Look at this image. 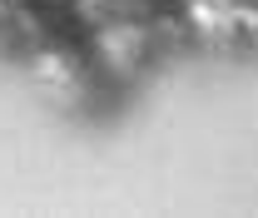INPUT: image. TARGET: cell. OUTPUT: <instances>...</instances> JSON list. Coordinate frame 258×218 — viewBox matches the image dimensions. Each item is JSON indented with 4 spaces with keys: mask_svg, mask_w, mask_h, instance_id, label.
I'll return each instance as SVG.
<instances>
[{
    "mask_svg": "<svg viewBox=\"0 0 258 218\" xmlns=\"http://www.w3.org/2000/svg\"><path fill=\"white\" fill-rule=\"evenodd\" d=\"M189 25L209 45H253L258 5L253 0H189Z\"/></svg>",
    "mask_w": 258,
    "mask_h": 218,
    "instance_id": "obj_1",
    "label": "cell"
},
{
    "mask_svg": "<svg viewBox=\"0 0 258 218\" xmlns=\"http://www.w3.org/2000/svg\"><path fill=\"white\" fill-rule=\"evenodd\" d=\"M30 75L55 94V104H64V109H75V104L90 99V75H85V64L75 60V55H64V50H45V55L30 64Z\"/></svg>",
    "mask_w": 258,
    "mask_h": 218,
    "instance_id": "obj_2",
    "label": "cell"
},
{
    "mask_svg": "<svg viewBox=\"0 0 258 218\" xmlns=\"http://www.w3.org/2000/svg\"><path fill=\"white\" fill-rule=\"evenodd\" d=\"M99 55H104V64H109L114 75H134V69L144 64V55H149V30L119 20V25L99 30Z\"/></svg>",
    "mask_w": 258,
    "mask_h": 218,
    "instance_id": "obj_3",
    "label": "cell"
}]
</instances>
